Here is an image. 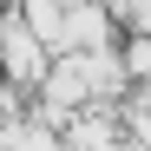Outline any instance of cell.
<instances>
[{
  "label": "cell",
  "instance_id": "cell-1",
  "mask_svg": "<svg viewBox=\"0 0 151 151\" xmlns=\"http://www.w3.org/2000/svg\"><path fill=\"white\" fill-rule=\"evenodd\" d=\"M46 66H53V53L27 33V20H0V79L7 86H20V92H33L40 79H46Z\"/></svg>",
  "mask_w": 151,
  "mask_h": 151
},
{
  "label": "cell",
  "instance_id": "cell-2",
  "mask_svg": "<svg viewBox=\"0 0 151 151\" xmlns=\"http://www.w3.org/2000/svg\"><path fill=\"white\" fill-rule=\"evenodd\" d=\"M118 66H125V79L132 86H151V33H132L118 46Z\"/></svg>",
  "mask_w": 151,
  "mask_h": 151
}]
</instances>
